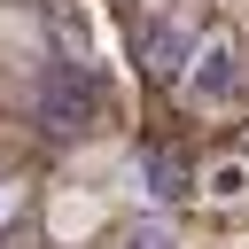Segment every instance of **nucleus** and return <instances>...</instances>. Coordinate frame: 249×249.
I'll use <instances>...</instances> for the list:
<instances>
[{
	"label": "nucleus",
	"mask_w": 249,
	"mask_h": 249,
	"mask_svg": "<svg viewBox=\"0 0 249 249\" xmlns=\"http://www.w3.org/2000/svg\"><path fill=\"white\" fill-rule=\"evenodd\" d=\"M93 117H101L93 70L86 62H47V78H39V124L54 140H78V132H93Z\"/></svg>",
	"instance_id": "f257e3e1"
},
{
	"label": "nucleus",
	"mask_w": 249,
	"mask_h": 249,
	"mask_svg": "<svg viewBox=\"0 0 249 249\" xmlns=\"http://www.w3.org/2000/svg\"><path fill=\"white\" fill-rule=\"evenodd\" d=\"M0 210H8V195H0Z\"/></svg>",
	"instance_id": "423d86ee"
},
{
	"label": "nucleus",
	"mask_w": 249,
	"mask_h": 249,
	"mask_svg": "<svg viewBox=\"0 0 249 249\" xmlns=\"http://www.w3.org/2000/svg\"><path fill=\"white\" fill-rule=\"evenodd\" d=\"M187 54H195V31H187L179 16H163V23L148 31V70H156V78H179Z\"/></svg>",
	"instance_id": "7ed1b4c3"
},
{
	"label": "nucleus",
	"mask_w": 249,
	"mask_h": 249,
	"mask_svg": "<svg viewBox=\"0 0 249 249\" xmlns=\"http://www.w3.org/2000/svg\"><path fill=\"white\" fill-rule=\"evenodd\" d=\"M148 195H156V202H179V195H187V163L156 148V156H148Z\"/></svg>",
	"instance_id": "20e7f679"
},
{
	"label": "nucleus",
	"mask_w": 249,
	"mask_h": 249,
	"mask_svg": "<svg viewBox=\"0 0 249 249\" xmlns=\"http://www.w3.org/2000/svg\"><path fill=\"white\" fill-rule=\"evenodd\" d=\"M187 93L202 101V109H218V101H233V86H241V39H195V54H187Z\"/></svg>",
	"instance_id": "f03ea898"
},
{
	"label": "nucleus",
	"mask_w": 249,
	"mask_h": 249,
	"mask_svg": "<svg viewBox=\"0 0 249 249\" xmlns=\"http://www.w3.org/2000/svg\"><path fill=\"white\" fill-rule=\"evenodd\" d=\"M117 249H179V226H163V218H132V226L117 233Z\"/></svg>",
	"instance_id": "39448f33"
}]
</instances>
